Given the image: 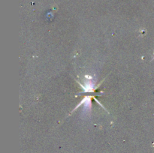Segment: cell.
I'll return each instance as SVG.
<instances>
[{"label": "cell", "mask_w": 154, "mask_h": 153, "mask_svg": "<svg viewBox=\"0 0 154 153\" xmlns=\"http://www.w3.org/2000/svg\"><path fill=\"white\" fill-rule=\"evenodd\" d=\"M83 90L85 91V92H93V90H94V84L93 83H91L90 84V83H88L87 85H86L84 87H83Z\"/></svg>", "instance_id": "obj_1"}]
</instances>
